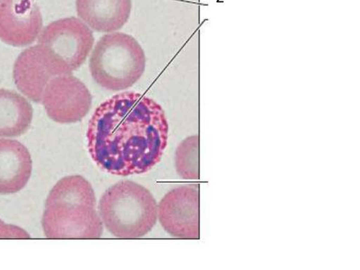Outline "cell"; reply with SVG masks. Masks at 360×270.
<instances>
[{
  "label": "cell",
  "instance_id": "cell-14",
  "mask_svg": "<svg viewBox=\"0 0 360 270\" xmlns=\"http://www.w3.org/2000/svg\"><path fill=\"white\" fill-rule=\"evenodd\" d=\"M30 237L23 229L7 224L0 220V239H29Z\"/></svg>",
  "mask_w": 360,
  "mask_h": 270
},
{
  "label": "cell",
  "instance_id": "cell-6",
  "mask_svg": "<svg viewBox=\"0 0 360 270\" xmlns=\"http://www.w3.org/2000/svg\"><path fill=\"white\" fill-rule=\"evenodd\" d=\"M41 103L52 120L75 123L89 113L92 96L86 85L71 74L55 76L44 89Z\"/></svg>",
  "mask_w": 360,
  "mask_h": 270
},
{
  "label": "cell",
  "instance_id": "cell-4",
  "mask_svg": "<svg viewBox=\"0 0 360 270\" xmlns=\"http://www.w3.org/2000/svg\"><path fill=\"white\" fill-rule=\"evenodd\" d=\"M146 56L137 40L113 32L103 35L91 51L89 68L91 78L107 90H125L143 76Z\"/></svg>",
  "mask_w": 360,
  "mask_h": 270
},
{
  "label": "cell",
  "instance_id": "cell-7",
  "mask_svg": "<svg viewBox=\"0 0 360 270\" xmlns=\"http://www.w3.org/2000/svg\"><path fill=\"white\" fill-rule=\"evenodd\" d=\"M199 202L197 187L180 186L170 191L158 206V218L162 227L175 238L198 239Z\"/></svg>",
  "mask_w": 360,
  "mask_h": 270
},
{
  "label": "cell",
  "instance_id": "cell-13",
  "mask_svg": "<svg viewBox=\"0 0 360 270\" xmlns=\"http://www.w3.org/2000/svg\"><path fill=\"white\" fill-rule=\"evenodd\" d=\"M198 149V135L186 137L177 148L174 163L177 172L182 179L187 180L199 179Z\"/></svg>",
  "mask_w": 360,
  "mask_h": 270
},
{
  "label": "cell",
  "instance_id": "cell-2",
  "mask_svg": "<svg viewBox=\"0 0 360 270\" xmlns=\"http://www.w3.org/2000/svg\"><path fill=\"white\" fill-rule=\"evenodd\" d=\"M42 224L48 239L100 238L103 224L91 184L80 175L60 180L47 197Z\"/></svg>",
  "mask_w": 360,
  "mask_h": 270
},
{
  "label": "cell",
  "instance_id": "cell-10",
  "mask_svg": "<svg viewBox=\"0 0 360 270\" xmlns=\"http://www.w3.org/2000/svg\"><path fill=\"white\" fill-rule=\"evenodd\" d=\"M78 16L91 30L117 32L131 15L132 0H76Z\"/></svg>",
  "mask_w": 360,
  "mask_h": 270
},
{
  "label": "cell",
  "instance_id": "cell-12",
  "mask_svg": "<svg viewBox=\"0 0 360 270\" xmlns=\"http://www.w3.org/2000/svg\"><path fill=\"white\" fill-rule=\"evenodd\" d=\"M33 116L32 105L25 97L0 89V137H19L30 128Z\"/></svg>",
  "mask_w": 360,
  "mask_h": 270
},
{
  "label": "cell",
  "instance_id": "cell-3",
  "mask_svg": "<svg viewBox=\"0 0 360 270\" xmlns=\"http://www.w3.org/2000/svg\"><path fill=\"white\" fill-rule=\"evenodd\" d=\"M99 216L112 235L120 239H138L156 224L158 206L144 186L125 180L113 185L101 197Z\"/></svg>",
  "mask_w": 360,
  "mask_h": 270
},
{
  "label": "cell",
  "instance_id": "cell-8",
  "mask_svg": "<svg viewBox=\"0 0 360 270\" xmlns=\"http://www.w3.org/2000/svg\"><path fill=\"white\" fill-rule=\"evenodd\" d=\"M42 16L34 0H0V40L13 46H25L40 35Z\"/></svg>",
  "mask_w": 360,
  "mask_h": 270
},
{
  "label": "cell",
  "instance_id": "cell-11",
  "mask_svg": "<svg viewBox=\"0 0 360 270\" xmlns=\"http://www.w3.org/2000/svg\"><path fill=\"white\" fill-rule=\"evenodd\" d=\"M27 148L16 140L0 139V194H10L25 187L32 173Z\"/></svg>",
  "mask_w": 360,
  "mask_h": 270
},
{
  "label": "cell",
  "instance_id": "cell-1",
  "mask_svg": "<svg viewBox=\"0 0 360 270\" xmlns=\"http://www.w3.org/2000/svg\"><path fill=\"white\" fill-rule=\"evenodd\" d=\"M168 132L159 103L140 93L125 92L95 109L87 127V147L95 163L109 173L142 174L160 161Z\"/></svg>",
  "mask_w": 360,
  "mask_h": 270
},
{
  "label": "cell",
  "instance_id": "cell-9",
  "mask_svg": "<svg viewBox=\"0 0 360 270\" xmlns=\"http://www.w3.org/2000/svg\"><path fill=\"white\" fill-rule=\"evenodd\" d=\"M13 77L22 94L34 102L41 103L44 89L55 76L37 44L19 54L14 63Z\"/></svg>",
  "mask_w": 360,
  "mask_h": 270
},
{
  "label": "cell",
  "instance_id": "cell-5",
  "mask_svg": "<svg viewBox=\"0 0 360 270\" xmlns=\"http://www.w3.org/2000/svg\"><path fill=\"white\" fill-rule=\"evenodd\" d=\"M93 32L76 17L52 22L40 32L38 45L54 76L71 74L92 50Z\"/></svg>",
  "mask_w": 360,
  "mask_h": 270
}]
</instances>
